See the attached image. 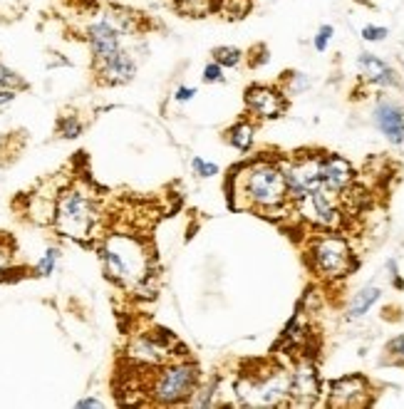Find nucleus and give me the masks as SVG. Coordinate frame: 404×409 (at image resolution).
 <instances>
[{"mask_svg":"<svg viewBox=\"0 0 404 409\" xmlns=\"http://www.w3.org/2000/svg\"><path fill=\"white\" fill-rule=\"evenodd\" d=\"M191 167L196 169L199 176H214V174H219V167H216V164H206L201 156H194V159H191Z\"/></svg>","mask_w":404,"mask_h":409,"instance_id":"21","label":"nucleus"},{"mask_svg":"<svg viewBox=\"0 0 404 409\" xmlns=\"http://www.w3.org/2000/svg\"><path fill=\"white\" fill-rule=\"evenodd\" d=\"M387 352H389V358H392V360H399V362H404V335H399V337L389 340Z\"/></svg>","mask_w":404,"mask_h":409,"instance_id":"22","label":"nucleus"},{"mask_svg":"<svg viewBox=\"0 0 404 409\" xmlns=\"http://www.w3.org/2000/svg\"><path fill=\"white\" fill-rule=\"evenodd\" d=\"M55 258H58V251H47L45 258L37 263V273H40V276H50L52 265H55Z\"/></svg>","mask_w":404,"mask_h":409,"instance_id":"23","label":"nucleus"},{"mask_svg":"<svg viewBox=\"0 0 404 409\" xmlns=\"http://www.w3.org/2000/svg\"><path fill=\"white\" fill-rule=\"evenodd\" d=\"M92 72V82L97 87H117V85H127L137 75V62H134L132 52L129 50H117L115 55H110L102 62L90 65Z\"/></svg>","mask_w":404,"mask_h":409,"instance_id":"5","label":"nucleus"},{"mask_svg":"<svg viewBox=\"0 0 404 409\" xmlns=\"http://www.w3.org/2000/svg\"><path fill=\"white\" fill-rule=\"evenodd\" d=\"M77 407H102V402H99V399H82Z\"/></svg>","mask_w":404,"mask_h":409,"instance_id":"27","label":"nucleus"},{"mask_svg":"<svg viewBox=\"0 0 404 409\" xmlns=\"http://www.w3.org/2000/svg\"><path fill=\"white\" fill-rule=\"evenodd\" d=\"M312 265L325 278H342L353 271V253L342 238L325 236L312 246Z\"/></svg>","mask_w":404,"mask_h":409,"instance_id":"4","label":"nucleus"},{"mask_svg":"<svg viewBox=\"0 0 404 409\" xmlns=\"http://www.w3.org/2000/svg\"><path fill=\"white\" fill-rule=\"evenodd\" d=\"M330 407L340 409H355V407H367L370 404V382L362 375H350L340 377L330 385Z\"/></svg>","mask_w":404,"mask_h":409,"instance_id":"7","label":"nucleus"},{"mask_svg":"<svg viewBox=\"0 0 404 409\" xmlns=\"http://www.w3.org/2000/svg\"><path fill=\"white\" fill-rule=\"evenodd\" d=\"M375 122L377 127L382 129V134L389 139V142H394V144H402L404 139V112L399 110L394 102H380L375 110Z\"/></svg>","mask_w":404,"mask_h":409,"instance_id":"10","label":"nucleus"},{"mask_svg":"<svg viewBox=\"0 0 404 409\" xmlns=\"http://www.w3.org/2000/svg\"><path fill=\"white\" fill-rule=\"evenodd\" d=\"M199 387V367L191 362H174V365H154L149 385V402L151 404H181L196 392Z\"/></svg>","mask_w":404,"mask_h":409,"instance_id":"3","label":"nucleus"},{"mask_svg":"<svg viewBox=\"0 0 404 409\" xmlns=\"http://www.w3.org/2000/svg\"><path fill=\"white\" fill-rule=\"evenodd\" d=\"M377 300H380V288H364V290H360V293L353 298V303H350V310H347V315H350V317L364 315V312H367L372 306H375Z\"/></svg>","mask_w":404,"mask_h":409,"instance_id":"12","label":"nucleus"},{"mask_svg":"<svg viewBox=\"0 0 404 409\" xmlns=\"http://www.w3.org/2000/svg\"><path fill=\"white\" fill-rule=\"evenodd\" d=\"M320 176H323V186L333 191H345L353 184V167L337 154L323 156V167H320Z\"/></svg>","mask_w":404,"mask_h":409,"instance_id":"11","label":"nucleus"},{"mask_svg":"<svg viewBox=\"0 0 404 409\" xmlns=\"http://www.w3.org/2000/svg\"><path fill=\"white\" fill-rule=\"evenodd\" d=\"M320 392V380H318V372L312 365H301V367L295 369L293 375H290V404H315Z\"/></svg>","mask_w":404,"mask_h":409,"instance_id":"8","label":"nucleus"},{"mask_svg":"<svg viewBox=\"0 0 404 409\" xmlns=\"http://www.w3.org/2000/svg\"><path fill=\"white\" fill-rule=\"evenodd\" d=\"M15 90H0V104H8V102H12L15 99Z\"/></svg>","mask_w":404,"mask_h":409,"instance_id":"26","label":"nucleus"},{"mask_svg":"<svg viewBox=\"0 0 404 409\" xmlns=\"http://www.w3.org/2000/svg\"><path fill=\"white\" fill-rule=\"evenodd\" d=\"M243 99H246V107L253 115H258L260 119H276V117L285 115V110H288L285 94L278 87L260 85V82H253V85L246 87Z\"/></svg>","mask_w":404,"mask_h":409,"instance_id":"6","label":"nucleus"},{"mask_svg":"<svg viewBox=\"0 0 404 409\" xmlns=\"http://www.w3.org/2000/svg\"><path fill=\"white\" fill-rule=\"evenodd\" d=\"M333 25H323V28L318 30V35H315V50L318 52H325L328 50V42L333 40Z\"/></svg>","mask_w":404,"mask_h":409,"instance_id":"20","label":"nucleus"},{"mask_svg":"<svg viewBox=\"0 0 404 409\" xmlns=\"http://www.w3.org/2000/svg\"><path fill=\"white\" fill-rule=\"evenodd\" d=\"M360 65V72L367 82L372 85H380V87H399V77L392 67H389L385 60H380L377 55L372 52H362L357 60Z\"/></svg>","mask_w":404,"mask_h":409,"instance_id":"9","label":"nucleus"},{"mask_svg":"<svg viewBox=\"0 0 404 409\" xmlns=\"http://www.w3.org/2000/svg\"><path fill=\"white\" fill-rule=\"evenodd\" d=\"M99 208L94 201V194L85 186H69L60 191L55 199V211H52V226L60 236L75 238V241L87 243L97 228Z\"/></svg>","mask_w":404,"mask_h":409,"instance_id":"1","label":"nucleus"},{"mask_svg":"<svg viewBox=\"0 0 404 409\" xmlns=\"http://www.w3.org/2000/svg\"><path fill=\"white\" fill-rule=\"evenodd\" d=\"M226 134H228V142H231L236 149H241V151L251 149V142H253V127H251V124L238 122V124H233Z\"/></svg>","mask_w":404,"mask_h":409,"instance_id":"14","label":"nucleus"},{"mask_svg":"<svg viewBox=\"0 0 404 409\" xmlns=\"http://www.w3.org/2000/svg\"><path fill=\"white\" fill-rule=\"evenodd\" d=\"M194 94H196L194 87H179V90H176V102H189Z\"/></svg>","mask_w":404,"mask_h":409,"instance_id":"25","label":"nucleus"},{"mask_svg":"<svg viewBox=\"0 0 404 409\" xmlns=\"http://www.w3.org/2000/svg\"><path fill=\"white\" fill-rule=\"evenodd\" d=\"M387 35H389V30L382 28V25H364L362 28V40H367V42H382Z\"/></svg>","mask_w":404,"mask_h":409,"instance_id":"19","label":"nucleus"},{"mask_svg":"<svg viewBox=\"0 0 404 409\" xmlns=\"http://www.w3.org/2000/svg\"><path fill=\"white\" fill-rule=\"evenodd\" d=\"M55 132H58L60 137H65V139H77L82 134V122L77 119L75 115H62L58 119V127H55Z\"/></svg>","mask_w":404,"mask_h":409,"instance_id":"16","label":"nucleus"},{"mask_svg":"<svg viewBox=\"0 0 404 409\" xmlns=\"http://www.w3.org/2000/svg\"><path fill=\"white\" fill-rule=\"evenodd\" d=\"M203 82H206V85H211V82H214V85H221V82H226L224 67H221L219 62H214V60H211V62L203 67Z\"/></svg>","mask_w":404,"mask_h":409,"instance_id":"18","label":"nucleus"},{"mask_svg":"<svg viewBox=\"0 0 404 409\" xmlns=\"http://www.w3.org/2000/svg\"><path fill=\"white\" fill-rule=\"evenodd\" d=\"M268 62V47L263 42H255L253 47L249 50V67H260V65Z\"/></svg>","mask_w":404,"mask_h":409,"instance_id":"17","label":"nucleus"},{"mask_svg":"<svg viewBox=\"0 0 404 409\" xmlns=\"http://www.w3.org/2000/svg\"><path fill=\"white\" fill-rule=\"evenodd\" d=\"M238 197L249 201V206L258 211H271V208L283 206L290 197L288 176L278 164L255 162L249 169H243L236 181Z\"/></svg>","mask_w":404,"mask_h":409,"instance_id":"2","label":"nucleus"},{"mask_svg":"<svg viewBox=\"0 0 404 409\" xmlns=\"http://www.w3.org/2000/svg\"><path fill=\"white\" fill-rule=\"evenodd\" d=\"M10 258H12V246L8 241H3V238H0V268L10 263Z\"/></svg>","mask_w":404,"mask_h":409,"instance_id":"24","label":"nucleus"},{"mask_svg":"<svg viewBox=\"0 0 404 409\" xmlns=\"http://www.w3.org/2000/svg\"><path fill=\"white\" fill-rule=\"evenodd\" d=\"M211 60L219 62L221 67H238L243 62V52L231 45H219L211 50Z\"/></svg>","mask_w":404,"mask_h":409,"instance_id":"13","label":"nucleus"},{"mask_svg":"<svg viewBox=\"0 0 404 409\" xmlns=\"http://www.w3.org/2000/svg\"><path fill=\"white\" fill-rule=\"evenodd\" d=\"M0 90H15V92H25V90H30V82L23 80V77L15 72V69L6 67V65L0 62Z\"/></svg>","mask_w":404,"mask_h":409,"instance_id":"15","label":"nucleus"},{"mask_svg":"<svg viewBox=\"0 0 404 409\" xmlns=\"http://www.w3.org/2000/svg\"><path fill=\"white\" fill-rule=\"evenodd\" d=\"M402 62H404V55H402Z\"/></svg>","mask_w":404,"mask_h":409,"instance_id":"28","label":"nucleus"}]
</instances>
